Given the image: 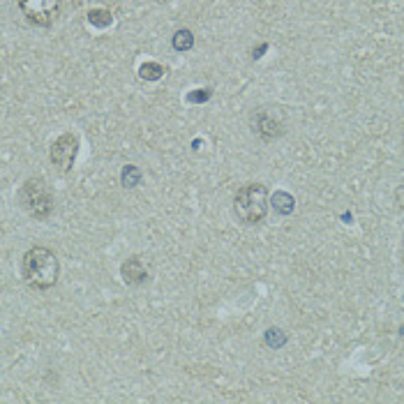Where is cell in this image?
Listing matches in <instances>:
<instances>
[{
  "label": "cell",
  "mask_w": 404,
  "mask_h": 404,
  "mask_svg": "<svg viewBox=\"0 0 404 404\" xmlns=\"http://www.w3.org/2000/svg\"><path fill=\"white\" fill-rule=\"evenodd\" d=\"M17 5L28 24L40 28H49L60 14V0H17Z\"/></svg>",
  "instance_id": "obj_5"
},
{
  "label": "cell",
  "mask_w": 404,
  "mask_h": 404,
  "mask_svg": "<svg viewBox=\"0 0 404 404\" xmlns=\"http://www.w3.org/2000/svg\"><path fill=\"white\" fill-rule=\"evenodd\" d=\"M395 203H398L400 210H404V185L395 190Z\"/></svg>",
  "instance_id": "obj_15"
},
{
  "label": "cell",
  "mask_w": 404,
  "mask_h": 404,
  "mask_svg": "<svg viewBox=\"0 0 404 404\" xmlns=\"http://www.w3.org/2000/svg\"><path fill=\"white\" fill-rule=\"evenodd\" d=\"M162 74H165V67H162L160 62H144V65L139 67V76L146 81H158Z\"/></svg>",
  "instance_id": "obj_10"
},
{
  "label": "cell",
  "mask_w": 404,
  "mask_h": 404,
  "mask_svg": "<svg viewBox=\"0 0 404 404\" xmlns=\"http://www.w3.org/2000/svg\"><path fill=\"white\" fill-rule=\"evenodd\" d=\"M171 44L176 51H190V49L194 47V35L192 31H187V28H180V31H176Z\"/></svg>",
  "instance_id": "obj_9"
},
{
  "label": "cell",
  "mask_w": 404,
  "mask_h": 404,
  "mask_svg": "<svg viewBox=\"0 0 404 404\" xmlns=\"http://www.w3.org/2000/svg\"><path fill=\"white\" fill-rule=\"evenodd\" d=\"M88 21L93 26H97V28H106V26H111L113 17H111L109 10H90L88 12Z\"/></svg>",
  "instance_id": "obj_11"
},
{
  "label": "cell",
  "mask_w": 404,
  "mask_h": 404,
  "mask_svg": "<svg viewBox=\"0 0 404 404\" xmlns=\"http://www.w3.org/2000/svg\"><path fill=\"white\" fill-rule=\"evenodd\" d=\"M271 203H273V208H275V212H278V215H292L294 205H296L294 203V196L287 194V192H275Z\"/></svg>",
  "instance_id": "obj_8"
},
{
  "label": "cell",
  "mask_w": 404,
  "mask_h": 404,
  "mask_svg": "<svg viewBox=\"0 0 404 404\" xmlns=\"http://www.w3.org/2000/svg\"><path fill=\"white\" fill-rule=\"evenodd\" d=\"M120 278H123L125 285L141 287V285H146V282H148L151 273H148V266L144 264V259H141V257H130L127 261H123V266H120Z\"/></svg>",
  "instance_id": "obj_7"
},
{
  "label": "cell",
  "mask_w": 404,
  "mask_h": 404,
  "mask_svg": "<svg viewBox=\"0 0 404 404\" xmlns=\"http://www.w3.org/2000/svg\"><path fill=\"white\" fill-rule=\"evenodd\" d=\"M19 205L35 219H47L53 212V194L44 178H28L17 192Z\"/></svg>",
  "instance_id": "obj_3"
},
{
  "label": "cell",
  "mask_w": 404,
  "mask_h": 404,
  "mask_svg": "<svg viewBox=\"0 0 404 404\" xmlns=\"http://www.w3.org/2000/svg\"><path fill=\"white\" fill-rule=\"evenodd\" d=\"M76 155H79V137H76L74 132L60 134V137L51 144V148H49V160H51V165L58 169L60 174H65L74 167Z\"/></svg>",
  "instance_id": "obj_6"
},
{
  "label": "cell",
  "mask_w": 404,
  "mask_h": 404,
  "mask_svg": "<svg viewBox=\"0 0 404 404\" xmlns=\"http://www.w3.org/2000/svg\"><path fill=\"white\" fill-rule=\"evenodd\" d=\"M233 212L243 224H261L268 212V190L261 183H247L233 196Z\"/></svg>",
  "instance_id": "obj_2"
},
{
  "label": "cell",
  "mask_w": 404,
  "mask_h": 404,
  "mask_svg": "<svg viewBox=\"0 0 404 404\" xmlns=\"http://www.w3.org/2000/svg\"><path fill=\"white\" fill-rule=\"evenodd\" d=\"M60 275V261L44 245L31 247L24 257H21V278L33 292H49L56 287Z\"/></svg>",
  "instance_id": "obj_1"
},
{
  "label": "cell",
  "mask_w": 404,
  "mask_h": 404,
  "mask_svg": "<svg viewBox=\"0 0 404 404\" xmlns=\"http://www.w3.org/2000/svg\"><path fill=\"white\" fill-rule=\"evenodd\" d=\"M120 178H123V185H125V187H137V185H139V180H141V171H139L137 167L127 165V167L123 169V176H120Z\"/></svg>",
  "instance_id": "obj_12"
},
{
  "label": "cell",
  "mask_w": 404,
  "mask_h": 404,
  "mask_svg": "<svg viewBox=\"0 0 404 404\" xmlns=\"http://www.w3.org/2000/svg\"><path fill=\"white\" fill-rule=\"evenodd\" d=\"M196 95H187V100L190 102H205V100H210V95H212V90L210 88H203V90H194Z\"/></svg>",
  "instance_id": "obj_14"
},
{
  "label": "cell",
  "mask_w": 404,
  "mask_h": 404,
  "mask_svg": "<svg viewBox=\"0 0 404 404\" xmlns=\"http://www.w3.org/2000/svg\"><path fill=\"white\" fill-rule=\"evenodd\" d=\"M268 344L271 346H282L285 344V335H282V330H278V328H271L268 330Z\"/></svg>",
  "instance_id": "obj_13"
},
{
  "label": "cell",
  "mask_w": 404,
  "mask_h": 404,
  "mask_svg": "<svg viewBox=\"0 0 404 404\" xmlns=\"http://www.w3.org/2000/svg\"><path fill=\"white\" fill-rule=\"evenodd\" d=\"M402 144H404V137H402Z\"/></svg>",
  "instance_id": "obj_16"
},
{
  "label": "cell",
  "mask_w": 404,
  "mask_h": 404,
  "mask_svg": "<svg viewBox=\"0 0 404 404\" xmlns=\"http://www.w3.org/2000/svg\"><path fill=\"white\" fill-rule=\"evenodd\" d=\"M250 130L254 137L271 144V141L280 139L287 132V120L280 111L268 109V106H259L250 113Z\"/></svg>",
  "instance_id": "obj_4"
}]
</instances>
